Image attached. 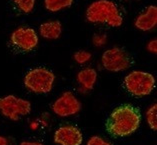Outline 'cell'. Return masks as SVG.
I'll return each mask as SVG.
<instances>
[{
	"label": "cell",
	"mask_w": 157,
	"mask_h": 145,
	"mask_svg": "<svg viewBox=\"0 0 157 145\" xmlns=\"http://www.w3.org/2000/svg\"><path fill=\"white\" fill-rule=\"evenodd\" d=\"M140 123L139 109L131 104H122L110 113L105 127L109 134L114 137H125L135 132Z\"/></svg>",
	"instance_id": "1"
},
{
	"label": "cell",
	"mask_w": 157,
	"mask_h": 145,
	"mask_svg": "<svg viewBox=\"0 0 157 145\" xmlns=\"http://www.w3.org/2000/svg\"><path fill=\"white\" fill-rule=\"evenodd\" d=\"M86 19L91 23H106L111 27H119L123 18L116 4L110 0H97L86 10Z\"/></svg>",
	"instance_id": "2"
},
{
	"label": "cell",
	"mask_w": 157,
	"mask_h": 145,
	"mask_svg": "<svg viewBox=\"0 0 157 145\" xmlns=\"http://www.w3.org/2000/svg\"><path fill=\"white\" fill-rule=\"evenodd\" d=\"M123 85L127 92L135 97L150 94L155 87V78L151 73L135 70L125 76Z\"/></svg>",
	"instance_id": "3"
},
{
	"label": "cell",
	"mask_w": 157,
	"mask_h": 145,
	"mask_svg": "<svg viewBox=\"0 0 157 145\" xmlns=\"http://www.w3.org/2000/svg\"><path fill=\"white\" fill-rule=\"evenodd\" d=\"M24 85L29 91L36 94L49 93L53 88L55 75L52 71L43 67L34 68L24 77Z\"/></svg>",
	"instance_id": "4"
},
{
	"label": "cell",
	"mask_w": 157,
	"mask_h": 145,
	"mask_svg": "<svg viewBox=\"0 0 157 145\" xmlns=\"http://www.w3.org/2000/svg\"><path fill=\"white\" fill-rule=\"evenodd\" d=\"M31 112V103L15 95L0 97V113L12 121H18L21 117Z\"/></svg>",
	"instance_id": "5"
},
{
	"label": "cell",
	"mask_w": 157,
	"mask_h": 145,
	"mask_svg": "<svg viewBox=\"0 0 157 145\" xmlns=\"http://www.w3.org/2000/svg\"><path fill=\"white\" fill-rule=\"evenodd\" d=\"M101 63L106 70L120 72L127 70L131 66V57L124 49L113 47L104 51L101 57Z\"/></svg>",
	"instance_id": "6"
},
{
	"label": "cell",
	"mask_w": 157,
	"mask_h": 145,
	"mask_svg": "<svg viewBox=\"0 0 157 145\" xmlns=\"http://www.w3.org/2000/svg\"><path fill=\"white\" fill-rule=\"evenodd\" d=\"M82 104L77 97L71 92L66 91L60 95L52 104V110L56 115L60 117H68L76 115L80 112Z\"/></svg>",
	"instance_id": "7"
},
{
	"label": "cell",
	"mask_w": 157,
	"mask_h": 145,
	"mask_svg": "<svg viewBox=\"0 0 157 145\" xmlns=\"http://www.w3.org/2000/svg\"><path fill=\"white\" fill-rule=\"evenodd\" d=\"M11 43L22 51L33 50L38 44V35L35 30L28 27H19L15 29L10 37Z\"/></svg>",
	"instance_id": "8"
},
{
	"label": "cell",
	"mask_w": 157,
	"mask_h": 145,
	"mask_svg": "<svg viewBox=\"0 0 157 145\" xmlns=\"http://www.w3.org/2000/svg\"><path fill=\"white\" fill-rule=\"evenodd\" d=\"M54 142L58 145H81L83 135L73 125H63L55 131Z\"/></svg>",
	"instance_id": "9"
},
{
	"label": "cell",
	"mask_w": 157,
	"mask_h": 145,
	"mask_svg": "<svg viewBox=\"0 0 157 145\" xmlns=\"http://www.w3.org/2000/svg\"><path fill=\"white\" fill-rule=\"evenodd\" d=\"M157 24V7L154 5L148 6L135 20V27L141 31H150Z\"/></svg>",
	"instance_id": "10"
},
{
	"label": "cell",
	"mask_w": 157,
	"mask_h": 145,
	"mask_svg": "<svg viewBox=\"0 0 157 145\" xmlns=\"http://www.w3.org/2000/svg\"><path fill=\"white\" fill-rule=\"evenodd\" d=\"M76 78L81 90H83V92H86L93 89L97 81V72L93 68H84L78 72Z\"/></svg>",
	"instance_id": "11"
},
{
	"label": "cell",
	"mask_w": 157,
	"mask_h": 145,
	"mask_svg": "<svg viewBox=\"0 0 157 145\" xmlns=\"http://www.w3.org/2000/svg\"><path fill=\"white\" fill-rule=\"evenodd\" d=\"M40 35L49 40H56L61 36L62 25L58 20H51L42 23L39 27Z\"/></svg>",
	"instance_id": "12"
},
{
	"label": "cell",
	"mask_w": 157,
	"mask_h": 145,
	"mask_svg": "<svg viewBox=\"0 0 157 145\" xmlns=\"http://www.w3.org/2000/svg\"><path fill=\"white\" fill-rule=\"evenodd\" d=\"M73 0H44L45 8L51 12H57L67 7H70Z\"/></svg>",
	"instance_id": "13"
},
{
	"label": "cell",
	"mask_w": 157,
	"mask_h": 145,
	"mask_svg": "<svg viewBox=\"0 0 157 145\" xmlns=\"http://www.w3.org/2000/svg\"><path fill=\"white\" fill-rule=\"evenodd\" d=\"M146 121L152 130L156 131L157 130V104L154 103L150 107L147 109L146 113Z\"/></svg>",
	"instance_id": "14"
},
{
	"label": "cell",
	"mask_w": 157,
	"mask_h": 145,
	"mask_svg": "<svg viewBox=\"0 0 157 145\" xmlns=\"http://www.w3.org/2000/svg\"><path fill=\"white\" fill-rule=\"evenodd\" d=\"M16 6L24 13H30L35 6L36 0H13Z\"/></svg>",
	"instance_id": "15"
},
{
	"label": "cell",
	"mask_w": 157,
	"mask_h": 145,
	"mask_svg": "<svg viewBox=\"0 0 157 145\" xmlns=\"http://www.w3.org/2000/svg\"><path fill=\"white\" fill-rule=\"evenodd\" d=\"M91 57H92L91 53L86 50H79L73 54L74 60L79 64H84V63L88 62V61L91 59Z\"/></svg>",
	"instance_id": "16"
},
{
	"label": "cell",
	"mask_w": 157,
	"mask_h": 145,
	"mask_svg": "<svg viewBox=\"0 0 157 145\" xmlns=\"http://www.w3.org/2000/svg\"><path fill=\"white\" fill-rule=\"evenodd\" d=\"M86 145H112L108 141H106L105 139H103L100 136H92L90 137V139L87 141Z\"/></svg>",
	"instance_id": "17"
},
{
	"label": "cell",
	"mask_w": 157,
	"mask_h": 145,
	"mask_svg": "<svg viewBox=\"0 0 157 145\" xmlns=\"http://www.w3.org/2000/svg\"><path fill=\"white\" fill-rule=\"evenodd\" d=\"M106 39V35H95L93 38V43L95 46H102L103 44H105Z\"/></svg>",
	"instance_id": "18"
},
{
	"label": "cell",
	"mask_w": 157,
	"mask_h": 145,
	"mask_svg": "<svg viewBox=\"0 0 157 145\" xmlns=\"http://www.w3.org/2000/svg\"><path fill=\"white\" fill-rule=\"evenodd\" d=\"M147 50L151 53H157V40L156 39H152L150 42L147 44Z\"/></svg>",
	"instance_id": "19"
},
{
	"label": "cell",
	"mask_w": 157,
	"mask_h": 145,
	"mask_svg": "<svg viewBox=\"0 0 157 145\" xmlns=\"http://www.w3.org/2000/svg\"><path fill=\"white\" fill-rule=\"evenodd\" d=\"M20 145H44L41 142H37V141H22Z\"/></svg>",
	"instance_id": "20"
},
{
	"label": "cell",
	"mask_w": 157,
	"mask_h": 145,
	"mask_svg": "<svg viewBox=\"0 0 157 145\" xmlns=\"http://www.w3.org/2000/svg\"><path fill=\"white\" fill-rule=\"evenodd\" d=\"M0 145H9L8 139H7L5 136L0 135Z\"/></svg>",
	"instance_id": "21"
}]
</instances>
